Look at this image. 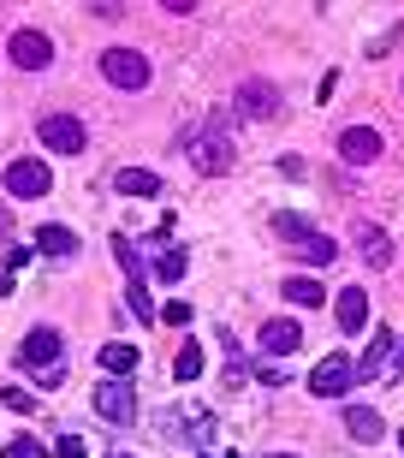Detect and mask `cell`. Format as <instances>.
I'll use <instances>...</instances> for the list:
<instances>
[{"instance_id":"cb8c5ba5","label":"cell","mask_w":404,"mask_h":458,"mask_svg":"<svg viewBox=\"0 0 404 458\" xmlns=\"http://www.w3.org/2000/svg\"><path fill=\"white\" fill-rule=\"evenodd\" d=\"M114 256H119V268L131 274V280H143V256H137V244H131V238H125V233L114 238Z\"/></svg>"},{"instance_id":"277c9868","label":"cell","mask_w":404,"mask_h":458,"mask_svg":"<svg viewBox=\"0 0 404 458\" xmlns=\"http://www.w3.org/2000/svg\"><path fill=\"white\" fill-rule=\"evenodd\" d=\"M101 78L114 89H149V60L137 48H107L101 54Z\"/></svg>"},{"instance_id":"d6986e66","label":"cell","mask_w":404,"mask_h":458,"mask_svg":"<svg viewBox=\"0 0 404 458\" xmlns=\"http://www.w3.org/2000/svg\"><path fill=\"white\" fill-rule=\"evenodd\" d=\"M114 185L125 191V197H155V191H161V179H155L149 167H119V173H114Z\"/></svg>"},{"instance_id":"30bf717a","label":"cell","mask_w":404,"mask_h":458,"mask_svg":"<svg viewBox=\"0 0 404 458\" xmlns=\"http://www.w3.org/2000/svg\"><path fill=\"white\" fill-rule=\"evenodd\" d=\"M6 191H13V197H48L54 191L48 161H13V167H6Z\"/></svg>"},{"instance_id":"9c48e42d","label":"cell","mask_w":404,"mask_h":458,"mask_svg":"<svg viewBox=\"0 0 404 458\" xmlns=\"http://www.w3.org/2000/svg\"><path fill=\"white\" fill-rule=\"evenodd\" d=\"M381 149H387V143H381V131H375V125H345V131H339V155H345L351 167L381 161Z\"/></svg>"},{"instance_id":"5bb4252c","label":"cell","mask_w":404,"mask_h":458,"mask_svg":"<svg viewBox=\"0 0 404 458\" xmlns=\"http://www.w3.org/2000/svg\"><path fill=\"white\" fill-rule=\"evenodd\" d=\"M345 428H351V441H381L387 435V423H381V411H369V405H345Z\"/></svg>"},{"instance_id":"7402d4cb","label":"cell","mask_w":404,"mask_h":458,"mask_svg":"<svg viewBox=\"0 0 404 458\" xmlns=\"http://www.w3.org/2000/svg\"><path fill=\"white\" fill-rule=\"evenodd\" d=\"M185 268H190L185 250H161V256H155V274H161L167 286H179V280H185Z\"/></svg>"},{"instance_id":"6da1fadb","label":"cell","mask_w":404,"mask_h":458,"mask_svg":"<svg viewBox=\"0 0 404 458\" xmlns=\"http://www.w3.org/2000/svg\"><path fill=\"white\" fill-rule=\"evenodd\" d=\"M179 143H185V155H190V167L197 173H226L238 161V149H232V137H226V119H202V125H185L179 131Z\"/></svg>"},{"instance_id":"44dd1931","label":"cell","mask_w":404,"mask_h":458,"mask_svg":"<svg viewBox=\"0 0 404 458\" xmlns=\"http://www.w3.org/2000/svg\"><path fill=\"white\" fill-rule=\"evenodd\" d=\"M202 375V345H179V357H173V381H197Z\"/></svg>"},{"instance_id":"603a6c76","label":"cell","mask_w":404,"mask_h":458,"mask_svg":"<svg viewBox=\"0 0 404 458\" xmlns=\"http://www.w3.org/2000/svg\"><path fill=\"white\" fill-rule=\"evenodd\" d=\"M280 292H286L291 304H327V298H321V286H316V280H303V274H291Z\"/></svg>"},{"instance_id":"4dcf8cb0","label":"cell","mask_w":404,"mask_h":458,"mask_svg":"<svg viewBox=\"0 0 404 458\" xmlns=\"http://www.w3.org/2000/svg\"><path fill=\"white\" fill-rule=\"evenodd\" d=\"M208 458H238V453H208Z\"/></svg>"},{"instance_id":"7a4b0ae2","label":"cell","mask_w":404,"mask_h":458,"mask_svg":"<svg viewBox=\"0 0 404 458\" xmlns=\"http://www.w3.org/2000/svg\"><path fill=\"white\" fill-rule=\"evenodd\" d=\"M18 369L42 375V387H54L60 381V334L54 327H30L24 345H18Z\"/></svg>"},{"instance_id":"7c38bea8","label":"cell","mask_w":404,"mask_h":458,"mask_svg":"<svg viewBox=\"0 0 404 458\" xmlns=\"http://www.w3.org/2000/svg\"><path fill=\"white\" fill-rule=\"evenodd\" d=\"M357 250H363V262L369 268H387L392 262V238H387V226H375V221H357Z\"/></svg>"},{"instance_id":"5b68a950","label":"cell","mask_w":404,"mask_h":458,"mask_svg":"<svg viewBox=\"0 0 404 458\" xmlns=\"http://www.w3.org/2000/svg\"><path fill=\"white\" fill-rule=\"evenodd\" d=\"M351 381H357V363H351V357H339V352H327L316 369H309V393H316V399H345Z\"/></svg>"},{"instance_id":"2e32d148","label":"cell","mask_w":404,"mask_h":458,"mask_svg":"<svg viewBox=\"0 0 404 458\" xmlns=\"http://www.w3.org/2000/svg\"><path fill=\"white\" fill-rule=\"evenodd\" d=\"M36 250L42 256H78V233L72 226H36Z\"/></svg>"},{"instance_id":"83f0119b","label":"cell","mask_w":404,"mask_h":458,"mask_svg":"<svg viewBox=\"0 0 404 458\" xmlns=\"http://www.w3.org/2000/svg\"><path fill=\"white\" fill-rule=\"evenodd\" d=\"M256 375H262L268 387H286V363H274V357H268V363H256Z\"/></svg>"},{"instance_id":"ba28073f","label":"cell","mask_w":404,"mask_h":458,"mask_svg":"<svg viewBox=\"0 0 404 458\" xmlns=\"http://www.w3.org/2000/svg\"><path fill=\"white\" fill-rule=\"evenodd\" d=\"M6 54H13V66H24V72H48L54 66V42L42 30H13Z\"/></svg>"},{"instance_id":"d6a6232c","label":"cell","mask_w":404,"mask_h":458,"mask_svg":"<svg viewBox=\"0 0 404 458\" xmlns=\"http://www.w3.org/2000/svg\"><path fill=\"white\" fill-rule=\"evenodd\" d=\"M399 369H404V352H399Z\"/></svg>"},{"instance_id":"e575fe53","label":"cell","mask_w":404,"mask_h":458,"mask_svg":"<svg viewBox=\"0 0 404 458\" xmlns=\"http://www.w3.org/2000/svg\"><path fill=\"white\" fill-rule=\"evenodd\" d=\"M399 446H404V441H399Z\"/></svg>"},{"instance_id":"ffe728a7","label":"cell","mask_w":404,"mask_h":458,"mask_svg":"<svg viewBox=\"0 0 404 458\" xmlns=\"http://www.w3.org/2000/svg\"><path fill=\"white\" fill-rule=\"evenodd\" d=\"M298 262H309V268H327V262H339V244H333L327 233H316V238L298 250Z\"/></svg>"},{"instance_id":"484cf974","label":"cell","mask_w":404,"mask_h":458,"mask_svg":"<svg viewBox=\"0 0 404 458\" xmlns=\"http://www.w3.org/2000/svg\"><path fill=\"white\" fill-rule=\"evenodd\" d=\"M125 304H131V316H155V304H149V292H143V280H131Z\"/></svg>"},{"instance_id":"52a82bcc","label":"cell","mask_w":404,"mask_h":458,"mask_svg":"<svg viewBox=\"0 0 404 458\" xmlns=\"http://www.w3.org/2000/svg\"><path fill=\"white\" fill-rule=\"evenodd\" d=\"M232 114L238 119H274L280 114V89H274L268 78H244L238 96H232Z\"/></svg>"},{"instance_id":"d4e9b609","label":"cell","mask_w":404,"mask_h":458,"mask_svg":"<svg viewBox=\"0 0 404 458\" xmlns=\"http://www.w3.org/2000/svg\"><path fill=\"white\" fill-rule=\"evenodd\" d=\"M0 399H6V411H18V417H30V411H36V399L24 387H0Z\"/></svg>"},{"instance_id":"f546056e","label":"cell","mask_w":404,"mask_h":458,"mask_svg":"<svg viewBox=\"0 0 404 458\" xmlns=\"http://www.w3.org/2000/svg\"><path fill=\"white\" fill-rule=\"evenodd\" d=\"M6 238H13V215H6V208H0V244H6Z\"/></svg>"},{"instance_id":"9a60e30c","label":"cell","mask_w":404,"mask_h":458,"mask_svg":"<svg viewBox=\"0 0 404 458\" xmlns=\"http://www.w3.org/2000/svg\"><path fill=\"white\" fill-rule=\"evenodd\" d=\"M387 352H392V327H375L369 352L357 357V381H369V375H381V369H387Z\"/></svg>"},{"instance_id":"f1b7e54d","label":"cell","mask_w":404,"mask_h":458,"mask_svg":"<svg viewBox=\"0 0 404 458\" xmlns=\"http://www.w3.org/2000/svg\"><path fill=\"white\" fill-rule=\"evenodd\" d=\"M161 322H167V327H185L190 322V304H179V298H173V304L161 310Z\"/></svg>"},{"instance_id":"ac0fdd59","label":"cell","mask_w":404,"mask_h":458,"mask_svg":"<svg viewBox=\"0 0 404 458\" xmlns=\"http://www.w3.org/2000/svg\"><path fill=\"white\" fill-rule=\"evenodd\" d=\"M101 369L125 381V375L137 369V345H125V340H107V345H101Z\"/></svg>"},{"instance_id":"3957f363","label":"cell","mask_w":404,"mask_h":458,"mask_svg":"<svg viewBox=\"0 0 404 458\" xmlns=\"http://www.w3.org/2000/svg\"><path fill=\"white\" fill-rule=\"evenodd\" d=\"M36 137H42L54 155H84V143H89V131H84L78 114H42L36 119Z\"/></svg>"},{"instance_id":"8992f818","label":"cell","mask_w":404,"mask_h":458,"mask_svg":"<svg viewBox=\"0 0 404 458\" xmlns=\"http://www.w3.org/2000/svg\"><path fill=\"white\" fill-rule=\"evenodd\" d=\"M89 399H96L101 423H131V417H137V393H131V381H119V375H107Z\"/></svg>"},{"instance_id":"836d02e7","label":"cell","mask_w":404,"mask_h":458,"mask_svg":"<svg viewBox=\"0 0 404 458\" xmlns=\"http://www.w3.org/2000/svg\"><path fill=\"white\" fill-rule=\"evenodd\" d=\"M114 458H131V453H114Z\"/></svg>"},{"instance_id":"4fadbf2b","label":"cell","mask_w":404,"mask_h":458,"mask_svg":"<svg viewBox=\"0 0 404 458\" xmlns=\"http://www.w3.org/2000/svg\"><path fill=\"white\" fill-rule=\"evenodd\" d=\"M298 340H303V327L291 322V316H268V322H262V352H298Z\"/></svg>"},{"instance_id":"4316f807","label":"cell","mask_w":404,"mask_h":458,"mask_svg":"<svg viewBox=\"0 0 404 458\" xmlns=\"http://www.w3.org/2000/svg\"><path fill=\"white\" fill-rule=\"evenodd\" d=\"M54 458H89V446L78 435H66V441H54Z\"/></svg>"},{"instance_id":"1f68e13d","label":"cell","mask_w":404,"mask_h":458,"mask_svg":"<svg viewBox=\"0 0 404 458\" xmlns=\"http://www.w3.org/2000/svg\"><path fill=\"white\" fill-rule=\"evenodd\" d=\"M268 458H298V453H268Z\"/></svg>"},{"instance_id":"8fae6325","label":"cell","mask_w":404,"mask_h":458,"mask_svg":"<svg viewBox=\"0 0 404 458\" xmlns=\"http://www.w3.org/2000/svg\"><path fill=\"white\" fill-rule=\"evenodd\" d=\"M333 322H339V334H363V327H369V292L345 286L333 298Z\"/></svg>"},{"instance_id":"e0dca14e","label":"cell","mask_w":404,"mask_h":458,"mask_svg":"<svg viewBox=\"0 0 404 458\" xmlns=\"http://www.w3.org/2000/svg\"><path fill=\"white\" fill-rule=\"evenodd\" d=\"M274 233L280 238H291V244H309V238H316V221H309V215H298V208H280V215H274Z\"/></svg>"}]
</instances>
